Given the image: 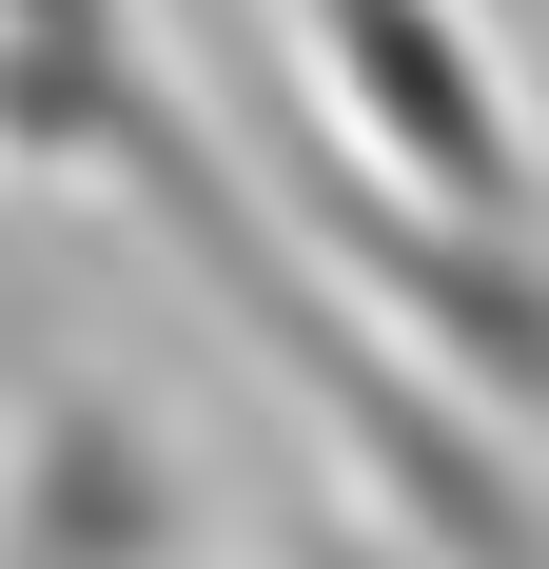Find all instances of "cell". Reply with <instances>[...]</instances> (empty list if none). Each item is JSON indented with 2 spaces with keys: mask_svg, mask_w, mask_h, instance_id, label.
Listing matches in <instances>:
<instances>
[{
  "mask_svg": "<svg viewBox=\"0 0 549 569\" xmlns=\"http://www.w3.org/2000/svg\"><path fill=\"white\" fill-rule=\"evenodd\" d=\"M274 217H295V256H315L432 393H471L510 452H549V217H432V197H392L373 158H295Z\"/></svg>",
  "mask_w": 549,
  "mask_h": 569,
  "instance_id": "1",
  "label": "cell"
},
{
  "mask_svg": "<svg viewBox=\"0 0 549 569\" xmlns=\"http://www.w3.org/2000/svg\"><path fill=\"white\" fill-rule=\"evenodd\" d=\"M274 20H295V79H315L333 158H373L432 217H549V138H530V79H510L491 0H274Z\"/></svg>",
  "mask_w": 549,
  "mask_h": 569,
  "instance_id": "2",
  "label": "cell"
},
{
  "mask_svg": "<svg viewBox=\"0 0 549 569\" xmlns=\"http://www.w3.org/2000/svg\"><path fill=\"white\" fill-rule=\"evenodd\" d=\"M0 569H217L177 432L99 373H40L0 412Z\"/></svg>",
  "mask_w": 549,
  "mask_h": 569,
  "instance_id": "3",
  "label": "cell"
},
{
  "mask_svg": "<svg viewBox=\"0 0 549 569\" xmlns=\"http://www.w3.org/2000/svg\"><path fill=\"white\" fill-rule=\"evenodd\" d=\"M274 569H432V550H412V530H392V511H315V530H295V550H274Z\"/></svg>",
  "mask_w": 549,
  "mask_h": 569,
  "instance_id": "4",
  "label": "cell"
}]
</instances>
